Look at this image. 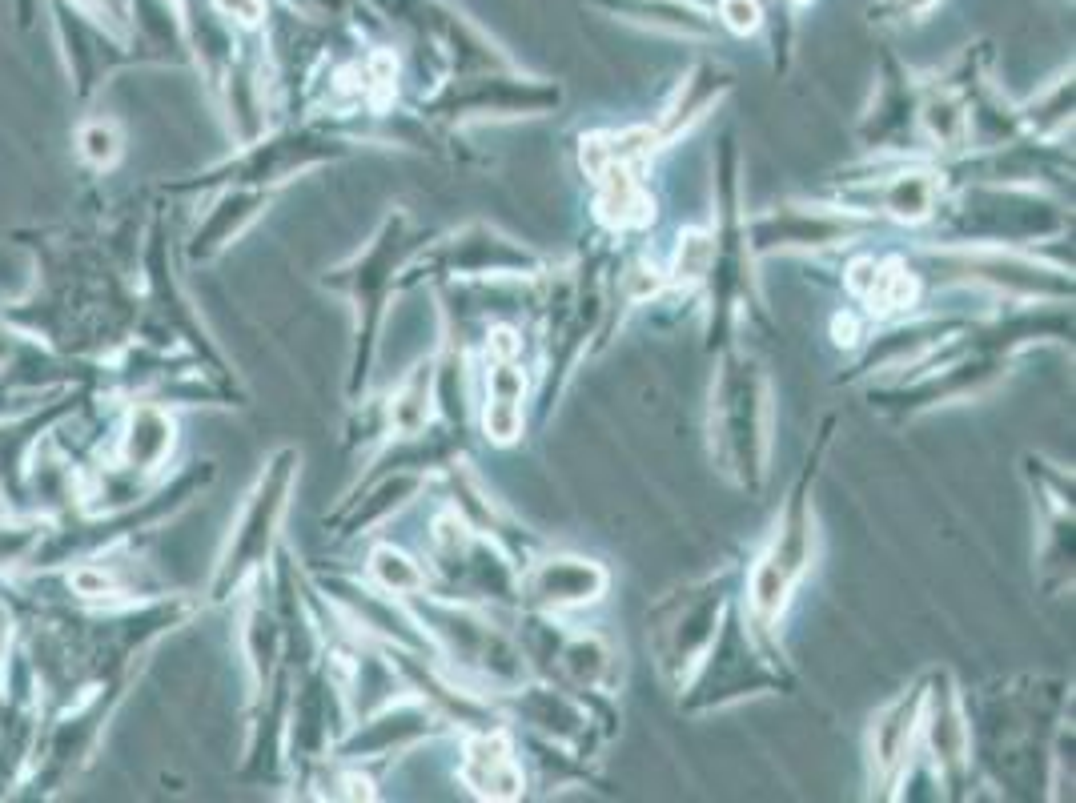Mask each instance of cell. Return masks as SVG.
I'll return each instance as SVG.
<instances>
[{"label": "cell", "mask_w": 1076, "mask_h": 803, "mask_svg": "<svg viewBox=\"0 0 1076 803\" xmlns=\"http://www.w3.org/2000/svg\"><path fill=\"white\" fill-rule=\"evenodd\" d=\"M382 414H386V442L402 434H418L438 418L434 414V354L418 358L382 394Z\"/></svg>", "instance_id": "cell-33"}, {"label": "cell", "mask_w": 1076, "mask_h": 803, "mask_svg": "<svg viewBox=\"0 0 1076 803\" xmlns=\"http://www.w3.org/2000/svg\"><path fill=\"white\" fill-rule=\"evenodd\" d=\"M510 631L522 647L530 679L563 683L571 691H607L615 695L623 683V651L599 627L579 619H551L526 607L510 611Z\"/></svg>", "instance_id": "cell-16"}, {"label": "cell", "mask_w": 1076, "mask_h": 803, "mask_svg": "<svg viewBox=\"0 0 1076 803\" xmlns=\"http://www.w3.org/2000/svg\"><path fill=\"white\" fill-rule=\"evenodd\" d=\"M213 9L229 21H237L241 29H257L265 21V0H213Z\"/></svg>", "instance_id": "cell-40"}, {"label": "cell", "mask_w": 1076, "mask_h": 803, "mask_svg": "<svg viewBox=\"0 0 1076 803\" xmlns=\"http://www.w3.org/2000/svg\"><path fill=\"white\" fill-rule=\"evenodd\" d=\"M711 261L699 286V322H703V346L707 354H719L723 346L739 342L743 330L771 334V310L759 286L747 241V209H743V153L735 133H723L711 157Z\"/></svg>", "instance_id": "cell-4"}, {"label": "cell", "mask_w": 1076, "mask_h": 803, "mask_svg": "<svg viewBox=\"0 0 1076 803\" xmlns=\"http://www.w3.org/2000/svg\"><path fill=\"white\" fill-rule=\"evenodd\" d=\"M611 583L615 579L603 559L543 547L518 571V607L551 619H583L607 603Z\"/></svg>", "instance_id": "cell-22"}, {"label": "cell", "mask_w": 1076, "mask_h": 803, "mask_svg": "<svg viewBox=\"0 0 1076 803\" xmlns=\"http://www.w3.org/2000/svg\"><path fill=\"white\" fill-rule=\"evenodd\" d=\"M430 571V591L482 603L494 611H514L518 607V567L482 534H474L446 502L434 506L430 526H426V555Z\"/></svg>", "instance_id": "cell-18"}, {"label": "cell", "mask_w": 1076, "mask_h": 803, "mask_svg": "<svg viewBox=\"0 0 1076 803\" xmlns=\"http://www.w3.org/2000/svg\"><path fill=\"white\" fill-rule=\"evenodd\" d=\"M836 430H840V414L828 410L812 434V446L803 454V466L795 470V478L779 502V514L767 530V539L743 563V575H739V607H743L751 631L775 651H783L779 631H783V619H787L799 587L820 563L816 486H820L828 450L836 442Z\"/></svg>", "instance_id": "cell-3"}, {"label": "cell", "mask_w": 1076, "mask_h": 803, "mask_svg": "<svg viewBox=\"0 0 1076 803\" xmlns=\"http://www.w3.org/2000/svg\"><path fill=\"white\" fill-rule=\"evenodd\" d=\"M920 715H924V671L908 687H900L868 723L864 735L868 799H900L908 775L920 763Z\"/></svg>", "instance_id": "cell-24"}, {"label": "cell", "mask_w": 1076, "mask_h": 803, "mask_svg": "<svg viewBox=\"0 0 1076 803\" xmlns=\"http://www.w3.org/2000/svg\"><path fill=\"white\" fill-rule=\"evenodd\" d=\"M81 149H85V157H89L93 165H109V161H117V129H113V125H89V129L81 133Z\"/></svg>", "instance_id": "cell-39"}, {"label": "cell", "mask_w": 1076, "mask_h": 803, "mask_svg": "<svg viewBox=\"0 0 1076 803\" xmlns=\"http://www.w3.org/2000/svg\"><path fill=\"white\" fill-rule=\"evenodd\" d=\"M791 9H807V5H816V0H787Z\"/></svg>", "instance_id": "cell-42"}, {"label": "cell", "mask_w": 1076, "mask_h": 803, "mask_svg": "<svg viewBox=\"0 0 1076 803\" xmlns=\"http://www.w3.org/2000/svg\"><path fill=\"white\" fill-rule=\"evenodd\" d=\"M968 707L972 771L1008 799L1072 795V687L1060 675H1012L980 687Z\"/></svg>", "instance_id": "cell-2"}, {"label": "cell", "mask_w": 1076, "mask_h": 803, "mask_svg": "<svg viewBox=\"0 0 1076 803\" xmlns=\"http://www.w3.org/2000/svg\"><path fill=\"white\" fill-rule=\"evenodd\" d=\"M555 265L551 253L534 249L490 221H466L458 229L434 233V241L406 270V290L470 286V282H530Z\"/></svg>", "instance_id": "cell-15"}, {"label": "cell", "mask_w": 1076, "mask_h": 803, "mask_svg": "<svg viewBox=\"0 0 1076 803\" xmlns=\"http://www.w3.org/2000/svg\"><path fill=\"white\" fill-rule=\"evenodd\" d=\"M739 575H743V563H723L699 579H683L667 587L647 607V647L671 695L691 679V671L707 655L727 607L739 595Z\"/></svg>", "instance_id": "cell-12"}, {"label": "cell", "mask_w": 1076, "mask_h": 803, "mask_svg": "<svg viewBox=\"0 0 1076 803\" xmlns=\"http://www.w3.org/2000/svg\"><path fill=\"white\" fill-rule=\"evenodd\" d=\"M920 767L928 771L936 795L968 799L976 787L972 771V735L964 687L952 667L924 671V715H920Z\"/></svg>", "instance_id": "cell-20"}, {"label": "cell", "mask_w": 1076, "mask_h": 803, "mask_svg": "<svg viewBox=\"0 0 1076 803\" xmlns=\"http://www.w3.org/2000/svg\"><path fill=\"white\" fill-rule=\"evenodd\" d=\"M1068 342H1072V302H992V310L972 314L920 362L860 390L872 414L904 426L944 406L992 394L1012 374L1020 354Z\"/></svg>", "instance_id": "cell-1"}, {"label": "cell", "mask_w": 1076, "mask_h": 803, "mask_svg": "<svg viewBox=\"0 0 1076 803\" xmlns=\"http://www.w3.org/2000/svg\"><path fill=\"white\" fill-rule=\"evenodd\" d=\"M298 462H302L298 450H278L274 462L265 466L257 490L249 494L241 530L233 534V555L225 563V587H233L237 579H245L253 567L265 563L269 547H274V534H278V526L286 518L294 482H298Z\"/></svg>", "instance_id": "cell-31"}, {"label": "cell", "mask_w": 1076, "mask_h": 803, "mask_svg": "<svg viewBox=\"0 0 1076 803\" xmlns=\"http://www.w3.org/2000/svg\"><path fill=\"white\" fill-rule=\"evenodd\" d=\"M366 559H362V575L382 587L386 595L394 599H410L418 591H430V571L418 555H410L406 547L390 543V539H378V534H370L366 539Z\"/></svg>", "instance_id": "cell-34"}, {"label": "cell", "mask_w": 1076, "mask_h": 803, "mask_svg": "<svg viewBox=\"0 0 1076 803\" xmlns=\"http://www.w3.org/2000/svg\"><path fill=\"white\" fill-rule=\"evenodd\" d=\"M434 474L426 470H406V466H382L374 458L362 462V474L338 502V510L326 518L338 526V539L346 543H366L370 534H378L390 518H398L410 502H418L430 490Z\"/></svg>", "instance_id": "cell-28"}, {"label": "cell", "mask_w": 1076, "mask_h": 803, "mask_svg": "<svg viewBox=\"0 0 1076 803\" xmlns=\"http://www.w3.org/2000/svg\"><path fill=\"white\" fill-rule=\"evenodd\" d=\"M799 687L791 663H787V651H775L767 647L743 607H739V595L735 603L727 607L707 655L699 659V667L691 671V679L675 691V707L691 719H703V715H715V711H727V707H739L747 699H763V695H791Z\"/></svg>", "instance_id": "cell-11"}, {"label": "cell", "mask_w": 1076, "mask_h": 803, "mask_svg": "<svg viewBox=\"0 0 1076 803\" xmlns=\"http://www.w3.org/2000/svg\"><path fill=\"white\" fill-rule=\"evenodd\" d=\"M1068 237H1072V201L1064 193L1044 185L968 181L948 189L936 217L912 241L1048 253V245H1068Z\"/></svg>", "instance_id": "cell-7"}, {"label": "cell", "mask_w": 1076, "mask_h": 803, "mask_svg": "<svg viewBox=\"0 0 1076 803\" xmlns=\"http://www.w3.org/2000/svg\"><path fill=\"white\" fill-rule=\"evenodd\" d=\"M1016 117H1020V133L1024 137H1036V141H1068V133H1072V73H1060L1036 97H1028L1024 105H1016Z\"/></svg>", "instance_id": "cell-35"}, {"label": "cell", "mask_w": 1076, "mask_h": 803, "mask_svg": "<svg viewBox=\"0 0 1076 803\" xmlns=\"http://www.w3.org/2000/svg\"><path fill=\"white\" fill-rule=\"evenodd\" d=\"M430 490L438 494V502H446L474 534H482V539H490L518 571L543 551L547 543L538 539V534L522 522V518H514L490 490H486V482L474 474V466L466 462V458H458V462H450V466H442L438 474H434V482H430Z\"/></svg>", "instance_id": "cell-26"}, {"label": "cell", "mask_w": 1076, "mask_h": 803, "mask_svg": "<svg viewBox=\"0 0 1076 803\" xmlns=\"http://www.w3.org/2000/svg\"><path fill=\"white\" fill-rule=\"evenodd\" d=\"M667 153L651 121L599 125L575 137V169L591 193V225L611 241L651 237L659 221L655 161Z\"/></svg>", "instance_id": "cell-8"}, {"label": "cell", "mask_w": 1076, "mask_h": 803, "mask_svg": "<svg viewBox=\"0 0 1076 803\" xmlns=\"http://www.w3.org/2000/svg\"><path fill=\"white\" fill-rule=\"evenodd\" d=\"M715 13H719L715 21H719L731 37H755V33L763 29V21H767V13H763L759 0H719Z\"/></svg>", "instance_id": "cell-36"}, {"label": "cell", "mask_w": 1076, "mask_h": 803, "mask_svg": "<svg viewBox=\"0 0 1076 803\" xmlns=\"http://www.w3.org/2000/svg\"><path fill=\"white\" fill-rule=\"evenodd\" d=\"M816 197L840 201L916 237L948 197V177L932 157H860L856 165L836 169Z\"/></svg>", "instance_id": "cell-14"}, {"label": "cell", "mask_w": 1076, "mask_h": 803, "mask_svg": "<svg viewBox=\"0 0 1076 803\" xmlns=\"http://www.w3.org/2000/svg\"><path fill=\"white\" fill-rule=\"evenodd\" d=\"M972 314L968 310H916L892 322H876L868 330V338L848 354V370L836 378V386H868L880 378H892L900 370H908L912 362H920L932 346H940L948 334H956Z\"/></svg>", "instance_id": "cell-23"}, {"label": "cell", "mask_w": 1076, "mask_h": 803, "mask_svg": "<svg viewBox=\"0 0 1076 803\" xmlns=\"http://www.w3.org/2000/svg\"><path fill=\"white\" fill-rule=\"evenodd\" d=\"M707 458L747 498H763L771 478L775 390L767 362L739 338L715 354L707 390Z\"/></svg>", "instance_id": "cell-6"}, {"label": "cell", "mask_w": 1076, "mask_h": 803, "mask_svg": "<svg viewBox=\"0 0 1076 803\" xmlns=\"http://www.w3.org/2000/svg\"><path fill=\"white\" fill-rule=\"evenodd\" d=\"M888 225L856 213L828 197H791L775 201L759 213H747V241L759 261L799 253V257H828L848 245L876 241Z\"/></svg>", "instance_id": "cell-19"}, {"label": "cell", "mask_w": 1076, "mask_h": 803, "mask_svg": "<svg viewBox=\"0 0 1076 803\" xmlns=\"http://www.w3.org/2000/svg\"><path fill=\"white\" fill-rule=\"evenodd\" d=\"M567 101L559 81L518 73L514 65L498 69H474V73H454L442 77L430 93L418 97V117H426L434 129L462 137L474 125L490 121H530V117H551Z\"/></svg>", "instance_id": "cell-13"}, {"label": "cell", "mask_w": 1076, "mask_h": 803, "mask_svg": "<svg viewBox=\"0 0 1076 803\" xmlns=\"http://www.w3.org/2000/svg\"><path fill=\"white\" fill-rule=\"evenodd\" d=\"M418 627L430 639V651L446 671H454L466 687L482 695H502L530 679L522 647L510 631V611H494L482 603L450 599L438 591H418L406 599Z\"/></svg>", "instance_id": "cell-10"}, {"label": "cell", "mask_w": 1076, "mask_h": 803, "mask_svg": "<svg viewBox=\"0 0 1076 803\" xmlns=\"http://www.w3.org/2000/svg\"><path fill=\"white\" fill-rule=\"evenodd\" d=\"M498 711L514 731L559 743L583 759H603L611 739L619 735V699L607 691H571L563 683L526 679L502 695H494Z\"/></svg>", "instance_id": "cell-17"}, {"label": "cell", "mask_w": 1076, "mask_h": 803, "mask_svg": "<svg viewBox=\"0 0 1076 803\" xmlns=\"http://www.w3.org/2000/svg\"><path fill=\"white\" fill-rule=\"evenodd\" d=\"M940 0H880L872 9V21H884V25H916L924 21Z\"/></svg>", "instance_id": "cell-38"}, {"label": "cell", "mask_w": 1076, "mask_h": 803, "mask_svg": "<svg viewBox=\"0 0 1076 803\" xmlns=\"http://www.w3.org/2000/svg\"><path fill=\"white\" fill-rule=\"evenodd\" d=\"M73 587H77L81 595H105L113 583H109V575H97V571H77V575H73Z\"/></svg>", "instance_id": "cell-41"}, {"label": "cell", "mask_w": 1076, "mask_h": 803, "mask_svg": "<svg viewBox=\"0 0 1076 803\" xmlns=\"http://www.w3.org/2000/svg\"><path fill=\"white\" fill-rule=\"evenodd\" d=\"M442 735H450L446 723L422 699H414L410 691H402L390 703H382L378 711L354 719L346 727V735L338 739L334 759L374 767V763L398 759V755H406V751H414V747H422L430 739H442Z\"/></svg>", "instance_id": "cell-27"}, {"label": "cell", "mask_w": 1076, "mask_h": 803, "mask_svg": "<svg viewBox=\"0 0 1076 803\" xmlns=\"http://www.w3.org/2000/svg\"><path fill=\"white\" fill-rule=\"evenodd\" d=\"M735 89V77H731V69H723L719 61H695L683 77H679V85H675V93L667 97V105L655 113V133H659V141L671 149V145H679L683 137H691L723 101H727V93Z\"/></svg>", "instance_id": "cell-32"}, {"label": "cell", "mask_w": 1076, "mask_h": 803, "mask_svg": "<svg viewBox=\"0 0 1076 803\" xmlns=\"http://www.w3.org/2000/svg\"><path fill=\"white\" fill-rule=\"evenodd\" d=\"M438 229H426L406 205L386 209L370 241H362L358 253H350L342 265L326 270L322 286L342 294L354 314V342H350V370H346V402L370 394L378 358H382V334L390 318L394 294H406V270L414 257L434 241Z\"/></svg>", "instance_id": "cell-5"}, {"label": "cell", "mask_w": 1076, "mask_h": 803, "mask_svg": "<svg viewBox=\"0 0 1076 803\" xmlns=\"http://www.w3.org/2000/svg\"><path fill=\"white\" fill-rule=\"evenodd\" d=\"M458 739V763L454 779L466 787L470 799L482 803H518L530 795V775L514 739V727L502 719L494 727L462 731Z\"/></svg>", "instance_id": "cell-29"}, {"label": "cell", "mask_w": 1076, "mask_h": 803, "mask_svg": "<svg viewBox=\"0 0 1076 803\" xmlns=\"http://www.w3.org/2000/svg\"><path fill=\"white\" fill-rule=\"evenodd\" d=\"M318 595L362 635L378 639V643H394V647H414V651H430L426 631L418 627L414 611L406 607V599L386 595L382 587H374L366 575H318Z\"/></svg>", "instance_id": "cell-30"}, {"label": "cell", "mask_w": 1076, "mask_h": 803, "mask_svg": "<svg viewBox=\"0 0 1076 803\" xmlns=\"http://www.w3.org/2000/svg\"><path fill=\"white\" fill-rule=\"evenodd\" d=\"M1020 478L1028 482L1032 506H1036V583L1044 595L1060 599L1064 591H1072V530H1076V482H1072V466L1040 454V450H1024L1020 454Z\"/></svg>", "instance_id": "cell-21"}, {"label": "cell", "mask_w": 1076, "mask_h": 803, "mask_svg": "<svg viewBox=\"0 0 1076 803\" xmlns=\"http://www.w3.org/2000/svg\"><path fill=\"white\" fill-rule=\"evenodd\" d=\"M928 302L936 294H976L984 302H1072V265L1032 249L928 245L904 249Z\"/></svg>", "instance_id": "cell-9"}, {"label": "cell", "mask_w": 1076, "mask_h": 803, "mask_svg": "<svg viewBox=\"0 0 1076 803\" xmlns=\"http://www.w3.org/2000/svg\"><path fill=\"white\" fill-rule=\"evenodd\" d=\"M860 157H928L920 141V77L892 53L880 65L872 101L852 125Z\"/></svg>", "instance_id": "cell-25"}, {"label": "cell", "mask_w": 1076, "mask_h": 803, "mask_svg": "<svg viewBox=\"0 0 1076 803\" xmlns=\"http://www.w3.org/2000/svg\"><path fill=\"white\" fill-rule=\"evenodd\" d=\"M868 330H872L868 314H864V310H856V306H844V310H836L828 338H832V346H836V350L852 354V350H856V346L868 338Z\"/></svg>", "instance_id": "cell-37"}]
</instances>
